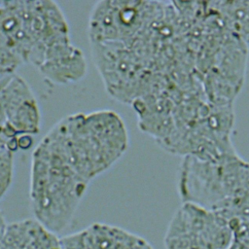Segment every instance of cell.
I'll list each match as a JSON object with an SVG mask.
<instances>
[{
	"mask_svg": "<svg viewBox=\"0 0 249 249\" xmlns=\"http://www.w3.org/2000/svg\"><path fill=\"white\" fill-rule=\"evenodd\" d=\"M128 147L123 119L111 110L63 117L41 139L31 167L45 176L87 189L89 183L116 163Z\"/></svg>",
	"mask_w": 249,
	"mask_h": 249,
	"instance_id": "obj_1",
	"label": "cell"
},
{
	"mask_svg": "<svg viewBox=\"0 0 249 249\" xmlns=\"http://www.w3.org/2000/svg\"><path fill=\"white\" fill-rule=\"evenodd\" d=\"M0 33L22 63L53 84L76 83L87 74L85 54L71 42L66 18L53 1H0Z\"/></svg>",
	"mask_w": 249,
	"mask_h": 249,
	"instance_id": "obj_2",
	"label": "cell"
},
{
	"mask_svg": "<svg viewBox=\"0 0 249 249\" xmlns=\"http://www.w3.org/2000/svg\"><path fill=\"white\" fill-rule=\"evenodd\" d=\"M178 189L183 203L218 214L231 231L249 223V163L236 154L210 160L185 157Z\"/></svg>",
	"mask_w": 249,
	"mask_h": 249,
	"instance_id": "obj_3",
	"label": "cell"
},
{
	"mask_svg": "<svg viewBox=\"0 0 249 249\" xmlns=\"http://www.w3.org/2000/svg\"><path fill=\"white\" fill-rule=\"evenodd\" d=\"M233 232L218 214L182 203L171 218L163 238L165 249H230Z\"/></svg>",
	"mask_w": 249,
	"mask_h": 249,
	"instance_id": "obj_4",
	"label": "cell"
},
{
	"mask_svg": "<svg viewBox=\"0 0 249 249\" xmlns=\"http://www.w3.org/2000/svg\"><path fill=\"white\" fill-rule=\"evenodd\" d=\"M218 9H215L227 28L242 40L249 42V2H215Z\"/></svg>",
	"mask_w": 249,
	"mask_h": 249,
	"instance_id": "obj_5",
	"label": "cell"
},
{
	"mask_svg": "<svg viewBox=\"0 0 249 249\" xmlns=\"http://www.w3.org/2000/svg\"><path fill=\"white\" fill-rule=\"evenodd\" d=\"M14 152L6 149L0 150V198L9 190L13 181Z\"/></svg>",
	"mask_w": 249,
	"mask_h": 249,
	"instance_id": "obj_6",
	"label": "cell"
},
{
	"mask_svg": "<svg viewBox=\"0 0 249 249\" xmlns=\"http://www.w3.org/2000/svg\"><path fill=\"white\" fill-rule=\"evenodd\" d=\"M230 249H249V223L233 231Z\"/></svg>",
	"mask_w": 249,
	"mask_h": 249,
	"instance_id": "obj_7",
	"label": "cell"
}]
</instances>
